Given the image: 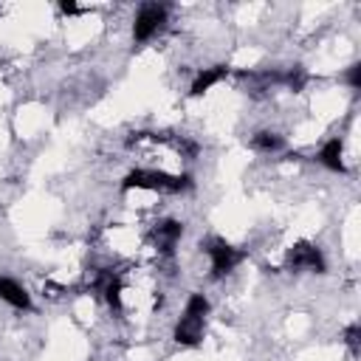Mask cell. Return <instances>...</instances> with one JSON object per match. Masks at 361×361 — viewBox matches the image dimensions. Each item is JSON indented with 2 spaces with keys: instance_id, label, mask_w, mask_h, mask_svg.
Here are the masks:
<instances>
[{
  "instance_id": "1",
  "label": "cell",
  "mask_w": 361,
  "mask_h": 361,
  "mask_svg": "<svg viewBox=\"0 0 361 361\" xmlns=\"http://www.w3.org/2000/svg\"><path fill=\"white\" fill-rule=\"evenodd\" d=\"M212 305H209V296L195 290L186 296V305H183V313L180 319L175 322V330H172V338L180 344V347H197L203 341V333H206V316H209Z\"/></svg>"
},
{
  "instance_id": "2",
  "label": "cell",
  "mask_w": 361,
  "mask_h": 361,
  "mask_svg": "<svg viewBox=\"0 0 361 361\" xmlns=\"http://www.w3.org/2000/svg\"><path fill=\"white\" fill-rule=\"evenodd\" d=\"M192 186V178L189 175H180V172H164V169H130L121 180V189L130 192V189H144V192H169V195H178V192H186Z\"/></svg>"
},
{
  "instance_id": "3",
  "label": "cell",
  "mask_w": 361,
  "mask_h": 361,
  "mask_svg": "<svg viewBox=\"0 0 361 361\" xmlns=\"http://www.w3.org/2000/svg\"><path fill=\"white\" fill-rule=\"evenodd\" d=\"M166 6L164 3H141L133 17V42L144 45L149 42L164 25H166Z\"/></svg>"
},
{
  "instance_id": "4",
  "label": "cell",
  "mask_w": 361,
  "mask_h": 361,
  "mask_svg": "<svg viewBox=\"0 0 361 361\" xmlns=\"http://www.w3.org/2000/svg\"><path fill=\"white\" fill-rule=\"evenodd\" d=\"M203 251L209 257V268H212V276H226L231 274L240 262H243V251L234 248L231 243H226L223 237H209L203 243Z\"/></svg>"
},
{
  "instance_id": "5",
  "label": "cell",
  "mask_w": 361,
  "mask_h": 361,
  "mask_svg": "<svg viewBox=\"0 0 361 361\" xmlns=\"http://www.w3.org/2000/svg\"><path fill=\"white\" fill-rule=\"evenodd\" d=\"M285 268L288 271H296V274H322L327 268L324 262V254L316 243H293L285 254Z\"/></svg>"
},
{
  "instance_id": "6",
  "label": "cell",
  "mask_w": 361,
  "mask_h": 361,
  "mask_svg": "<svg viewBox=\"0 0 361 361\" xmlns=\"http://www.w3.org/2000/svg\"><path fill=\"white\" fill-rule=\"evenodd\" d=\"M180 237H183V223L180 220L164 217V220L149 226V243L158 251V257H172V251L180 243Z\"/></svg>"
},
{
  "instance_id": "7",
  "label": "cell",
  "mask_w": 361,
  "mask_h": 361,
  "mask_svg": "<svg viewBox=\"0 0 361 361\" xmlns=\"http://www.w3.org/2000/svg\"><path fill=\"white\" fill-rule=\"evenodd\" d=\"M316 161H319L324 169H330V172H347V164H344V144H341V138H327V141L319 147Z\"/></svg>"
},
{
  "instance_id": "8",
  "label": "cell",
  "mask_w": 361,
  "mask_h": 361,
  "mask_svg": "<svg viewBox=\"0 0 361 361\" xmlns=\"http://www.w3.org/2000/svg\"><path fill=\"white\" fill-rule=\"evenodd\" d=\"M226 76H228V65H212V68H200V71L195 73L192 85H189V93H192V96H203L209 87L220 85Z\"/></svg>"
},
{
  "instance_id": "9",
  "label": "cell",
  "mask_w": 361,
  "mask_h": 361,
  "mask_svg": "<svg viewBox=\"0 0 361 361\" xmlns=\"http://www.w3.org/2000/svg\"><path fill=\"white\" fill-rule=\"evenodd\" d=\"M0 299H3L6 305L17 307V310H28V307H31L28 290H25L17 279H11V276H0Z\"/></svg>"
},
{
  "instance_id": "10",
  "label": "cell",
  "mask_w": 361,
  "mask_h": 361,
  "mask_svg": "<svg viewBox=\"0 0 361 361\" xmlns=\"http://www.w3.org/2000/svg\"><path fill=\"white\" fill-rule=\"evenodd\" d=\"M251 147H254L257 152L271 155V152H279V149L285 147V138H282L279 133H274V130H259V133L251 135Z\"/></svg>"
},
{
  "instance_id": "11",
  "label": "cell",
  "mask_w": 361,
  "mask_h": 361,
  "mask_svg": "<svg viewBox=\"0 0 361 361\" xmlns=\"http://www.w3.org/2000/svg\"><path fill=\"white\" fill-rule=\"evenodd\" d=\"M358 336H361V330H358V324H350L347 330H344V344L355 353L358 350Z\"/></svg>"
},
{
  "instance_id": "12",
  "label": "cell",
  "mask_w": 361,
  "mask_h": 361,
  "mask_svg": "<svg viewBox=\"0 0 361 361\" xmlns=\"http://www.w3.org/2000/svg\"><path fill=\"white\" fill-rule=\"evenodd\" d=\"M358 73H361V65H350L347 73H344V79H347V85H350L353 90H358V85H361V82H358Z\"/></svg>"
}]
</instances>
